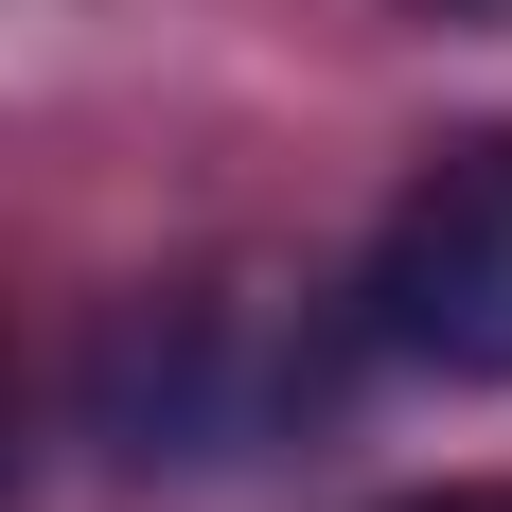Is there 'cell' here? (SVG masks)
I'll return each mask as SVG.
<instances>
[{"instance_id": "cell-1", "label": "cell", "mask_w": 512, "mask_h": 512, "mask_svg": "<svg viewBox=\"0 0 512 512\" xmlns=\"http://www.w3.org/2000/svg\"><path fill=\"white\" fill-rule=\"evenodd\" d=\"M354 336L442 389H512V124L442 142L354 265Z\"/></svg>"}, {"instance_id": "cell-3", "label": "cell", "mask_w": 512, "mask_h": 512, "mask_svg": "<svg viewBox=\"0 0 512 512\" xmlns=\"http://www.w3.org/2000/svg\"><path fill=\"white\" fill-rule=\"evenodd\" d=\"M442 18H477V0H442Z\"/></svg>"}, {"instance_id": "cell-2", "label": "cell", "mask_w": 512, "mask_h": 512, "mask_svg": "<svg viewBox=\"0 0 512 512\" xmlns=\"http://www.w3.org/2000/svg\"><path fill=\"white\" fill-rule=\"evenodd\" d=\"M407 512H512V477H460V495H407Z\"/></svg>"}]
</instances>
